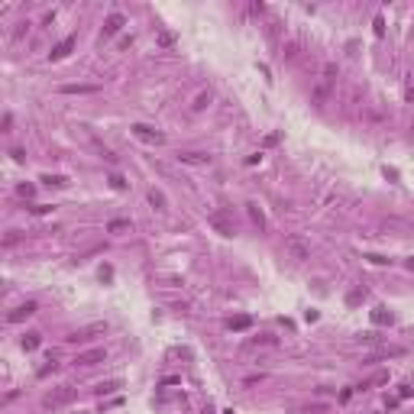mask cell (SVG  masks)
<instances>
[{
  "mask_svg": "<svg viewBox=\"0 0 414 414\" xmlns=\"http://www.w3.org/2000/svg\"><path fill=\"white\" fill-rule=\"evenodd\" d=\"M133 136H140V140H146V142H165V136L158 133V130H152V126H146V123H133Z\"/></svg>",
  "mask_w": 414,
  "mask_h": 414,
  "instance_id": "7",
  "label": "cell"
},
{
  "mask_svg": "<svg viewBox=\"0 0 414 414\" xmlns=\"http://www.w3.org/2000/svg\"><path fill=\"white\" fill-rule=\"evenodd\" d=\"M298 414H327V408H324V404H308V408H301Z\"/></svg>",
  "mask_w": 414,
  "mask_h": 414,
  "instance_id": "26",
  "label": "cell"
},
{
  "mask_svg": "<svg viewBox=\"0 0 414 414\" xmlns=\"http://www.w3.org/2000/svg\"><path fill=\"white\" fill-rule=\"evenodd\" d=\"M385 382H388V372H376L372 378H366V382H362V385H356V388L366 392V388H376V385H385Z\"/></svg>",
  "mask_w": 414,
  "mask_h": 414,
  "instance_id": "12",
  "label": "cell"
},
{
  "mask_svg": "<svg viewBox=\"0 0 414 414\" xmlns=\"http://www.w3.org/2000/svg\"><path fill=\"white\" fill-rule=\"evenodd\" d=\"M398 398H411V385H408V382L398 385Z\"/></svg>",
  "mask_w": 414,
  "mask_h": 414,
  "instance_id": "29",
  "label": "cell"
},
{
  "mask_svg": "<svg viewBox=\"0 0 414 414\" xmlns=\"http://www.w3.org/2000/svg\"><path fill=\"white\" fill-rule=\"evenodd\" d=\"M107 230H110V233H120V230H130V220H110V224H107Z\"/></svg>",
  "mask_w": 414,
  "mask_h": 414,
  "instance_id": "22",
  "label": "cell"
},
{
  "mask_svg": "<svg viewBox=\"0 0 414 414\" xmlns=\"http://www.w3.org/2000/svg\"><path fill=\"white\" fill-rule=\"evenodd\" d=\"M207 104H210V94H201V98H198V100H194V110H204V107H207Z\"/></svg>",
  "mask_w": 414,
  "mask_h": 414,
  "instance_id": "28",
  "label": "cell"
},
{
  "mask_svg": "<svg viewBox=\"0 0 414 414\" xmlns=\"http://www.w3.org/2000/svg\"><path fill=\"white\" fill-rule=\"evenodd\" d=\"M252 343H256V346H259V343H262V346H275L278 340H275L272 334H259V336H252Z\"/></svg>",
  "mask_w": 414,
  "mask_h": 414,
  "instance_id": "21",
  "label": "cell"
},
{
  "mask_svg": "<svg viewBox=\"0 0 414 414\" xmlns=\"http://www.w3.org/2000/svg\"><path fill=\"white\" fill-rule=\"evenodd\" d=\"M20 198H32V194H36V184H20Z\"/></svg>",
  "mask_w": 414,
  "mask_h": 414,
  "instance_id": "27",
  "label": "cell"
},
{
  "mask_svg": "<svg viewBox=\"0 0 414 414\" xmlns=\"http://www.w3.org/2000/svg\"><path fill=\"white\" fill-rule=\"evenodd\" d=\"M362 294H366V292H350V294H346V301H350V304H360Z\"/></svg>",
  "mask_w": 414,
  "mask_h": 414,
  "instance_id": "30",
  "label": "cell"
},
{
  "mask_svg": "<svg viewBox=\"0 0 414 414\" xmlns=\"http://www.w3.org/2000/svg\"><path fill=\"white\" fill-rule=\"evenodd\" d=\"M123 23H126L123 13H110V16L104 20V36H116V32L123 30Z\"/></svg>",
  "mask_w": 414,
  "mask_h": 414,
  "instance_id": "10",
  "label": "cell"
},
{
  "mask_svg": "<svg viewBox=\"0 0 414 414\" xmlns=\"http://www.w3.org/2000/svg\"><path fill=\"white\" fill-rule=\"evenodd\" d=\"M39 343H42V340H39V334H26V336H23V350H26V353H32Z\"/></svg>",
  "mask_w": 414,
  "mask_h": 414,
  "instance_id": "18",
  "label": "cell"
},
{
  "mask_svg": "<svg viewBox=\"0 0 414 414\" xmlns=\"http://www.w3.org/2000/svg\"><path fill=\"white\" fill-rule=\"evenodd\" d=\"M30 210H32V214H49V210H52V207H49V204H32V207H30Z\"/></svg>",
  "mask_w": 414,
  "mask_h": 414,
  "instance_id": "31",
  "label": "cell"
},
{
  "mask_svg": "<svg viewBox=\"0 0 414 414\" xmlns=\"http://www.w3.org/2000/svg\"><path fill=\"white\" fill-rule=\"evenodd\" d=\"M149 204H152L156 207V210H165V194H162V191H149Z\"/></svg>",
  "mask_w": 414,
  "mask_h": 414,
  "instance_id": "16",
  "label": "cell"
},
{
  "mask_svg": "<svg viewBox=\"0 0 414 414\" xmlns=\"http://www.w3.org/2000/svg\"><path fill=\"white\" fill-rule=\"evenodd\" d=\"M42 184H49V188H65L68 178L65 175H42Z\"/></svg>",
  "mask_w": 414,
  "mask_h": 414,
  "instance_id": "15",
  "label": "cell"
},
{
  "mask_svg": "<svg viewBox=\"0 0 414 414\" xmlns=\"http://www.w3.org/2000/svg\"><path fill=\"white\" fill-rule=\"evenodd\" d=\"M74 46H78V36H65V39H62V42H58V46H55V49L49 52V58H52V62H58V58H65V55H68V52H72V49H74Z\"/></svg>",
  "mask_w": 414,
  "mask_h": 414,
  "instance_id": "9",
  "label": "cell"
},
{
  "mask_svg": "<svg viewBox=\"0 0 414 414\" xmlns=\"http://www.w3.org/2000/svg\"><path fill=\"white\" fill-rule=\"evenodd\" d=\"M110 184H114L116 191H123V188H126V178H123V175H116V172H114V175H110Z\"/></svg>",
  "mask_w": 414,
  "mask_h": 414,
  "instance_id": "25",
  "label": "cell"
},
{
  "mask_svg": "<svg viewBox=\"0 0 414 414\" xmlns=\"http://www.w3.org/2000/svg\"><path fill=\"white\" fill-rule=\"evenodd\" d=\"M246 207H250V217H252V224H256V226H259V230H262V226H266V217H262V210H259V204H246Z\"/></svg>",
  "mask_w": 414,
  "mask_h": 414,
  "instance_id": "17",
  "label": "cell"
},
{
  "mask_svg": "<svg viewBox=\"0 0 414 414\" xmlns=\"http://www.w3.org/2000/svg\"><path fill=\"white\" fill-rule=\"evenodd\" d=\"M372 320H376V324H392V314L385 308H376V310H372Z\"/></svg>",
  "mask_w": 414,
  "mask_h": 414,
  "instance_id": "19",
  "label": "cell"
},
{
  "mask_svg": "<svg viewBox=\"0 0 414 414\" xmlns=\"http://www.w3.org/2000/svg\"><path fill=\"white\" fill-rule=\"evenodd\" d=\"M62 94H98V84H62Z\"/></svg>",
  "mask_w": 414,
  "mask_h": 414,
  "instance_id": "11",
  "label": "cell"
},
{
  "mask_svg": "<svg viewBox=\"0 0 414 414\" xmlns=\"http://www.w3.org/2000/svg\"><path fill=\"white\" fill-rule=\"evenodd\" d=\"M207 224H210L217 233H224V236H233V233H236V220H233L230 207H220V210L207 214Z\"/></svg>",
  "mask_w": 414,
  "mask_h": 414,
  "instance_id": "2",
  "label": "cell"
},
{
  "mask_svg": "<svg viewBox=\"0 0 414 414\" xmlns=\"http://www.w3.org/2000/svg\"><path fill=\"white\" fill-rule=\"evenodd\" d=\"M158 46H162V49H168V46H175V36H172V32H158Z\"/></svg>",
  "mask_w": 414,
  "mask_h": 414,
  "instance_id": "23",
  "label": "cell"
},
{
  "mask_svg": "<svg viewBox=\"0 0 414 414\" xmlns=\"http://www.w3.org/2000/svg\"><path fill=\"white\" fill-rule=\"evenodd\" d=\"M36 301H26V304H20L16 310H10V314H6V320H10V324H20V320H26V317H32V314H36Z\"/></svg>",
  "mask_w": 414,
  "mask_h": 414,
  "instance_id": "8",
  "label": "cell"
},
{
  "mask_svg": "<svg viewBox=\"0 0 414 414\" xmlns=\"http://www.w3.org/2000/svg\"><path fill=\"white\" fill-rule=\"evenodd\" d=\"M334 84H336V65H334V62H327L324 72H320V84L314 88V104H317V107H324V100L330 98Z\"/></svg>",
  "mask_w": 414,
  "mask_h": 414,
  "instance_id": "1",
  "label": "cell"
},
{
  "mask_svg": "<svg viewBox=\"0 0 414 414\" xmlns=\"http://www.w3.org/2000/svg\"><path fill=\"white\" fill-rule=\"evenodd\" d=\"M20 240H23V233H16V230H10V233H6V236H4V246H16V243H20Z\"/></svg>",
  "mask_w": 414,
  "mask_h": 414,
  "instance_id": "24",
  "label": "cell"
},
{
  "mask_svg": "<svg viewBox=\"0 0 414 414\" xmlns=\"http://www.w3.org/2000/svg\"><path fill=\"white\" fill-rule=\"evenodd\" d=\"M182 162H191V165H201V162H207V156H201V152H182Z\"/></svg>",
  "mask_w": 414,
  "mask_h": 414,
  "instance_id": "20",
  "label": "cell"
},
{
  "mask_svg": "<svg viewBox=\"0 0 414 414\" xmlns=\"http://www.w3.org/2000/svg\"><path fill=\"white\" fill-rule=\"evenodd\" d=\"M285 250L292 252V259H298V262L310 259V243L301 236V233H288V236H285Z\"/></svg>",
  "mask_w": 414,
  "mask_h": 414,
  "instance_id": "4",
  "label": "cell"
},
{
  "mask_svg": "<svg viewBox=\"0 0 414 414\" xmlns=\"http://www.w3.org/2000/svg\"><path fill=\"white\" fill-rule=\"evenodd\" d=\"M116 388H120V378H110V382H100V385H94V392H98V395H114Z\"/></svg>",
  "mask_w": 414,
  "mask_h": 414,
  "instance_id": "13",
  "label": "cell"
},
{
  "mask_svg": "<svg viewBox=\"0 0 414 414\" xmlns=\"http://www.w3.org/2000/svg\"><path fill=\"white\" fill-rule=\"evenodd\" d=\"M74 398H78V392H74L72 385H58V388H52L49 395L42 398V408H49V411H55V408H65V404H72Z\"/></svg>",
  "mask_w": 414,
  "mask_h": 414,
  "instance_id": "3",
  "label": "cell"
},
{
  "mask_svg": "<svg viewBox=\"0 0 414 414\" xmlns=\"http://www.w3.org/2000/svg\"><path fill=\"white\" fill-rule=\"evenodd\" d=\"M252 327V320L246 314H240V317H230V330H250Z\"/></svg>",
  "mask_w": 414,
  "mask_h": 414,
  "instance_id": "14",
  "label": "cell"
},
{
  "mask_svg": "<svg viewBox=\"0 0 414 414\" xmlns=\"http://www.w3.org/2000/svg\"><path fill=\"white\" fill-rule=\"evenodd\" d=\"M94 334H107V324H104V320H98V324H88V327H81V330H74V334H68L65 340H68V343H88Z\"/></svg>",
  "mask_w": 414,
  "mask_h": 414,
  "instance_id": "5",
  "label": "cell"
},
{
  "mask_svg": "<svg viewBox=\"0 0 414 414\" xmlns=\"http://www.w3.org/2000/svg\"><path fill=\"white\" fill-rule=\"evenodd\" d=\"M107 360V350L104 346H94V350H84V353H78V366H98V362H104Z\"/></svg>",
  "mask_w": 414,
  "mask_h": 414,
  "instance_id": "6",
  "label": "cell"
}]
</instances>
